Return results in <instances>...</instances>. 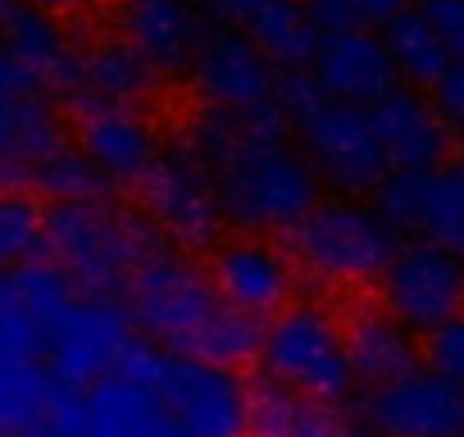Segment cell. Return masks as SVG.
<instances>
[{
	"label": "cell",
	"instance_id": "5",
	"mask_svg": "<svg viewBox=\"0 0 464 437\" xmlns=\"http://www.w3.org/2000/svg\"><path fill=\"white\" fill-rule=\"evenodd\" d=\"M141 191V214L155 224V233L173 247V251H209L227 218H223V200H218V178L214 169L182 141L160 146L150 173L137 182Z\"/></svg>",
	"mask_w": 464,
	"mask_h": 437
},
{
	"label": "cell",
	"instance_id": "25",
	"mask_svg": "<svg viewBox=\"0 0 464 437\" xmlns=\"http://www.w3.org/2000/svg\"><path fill=\"white\" fill-rule=\"evenodd\" d=\"M60 383L51 378L46 360H0V432H33L42 428Z\"/></svg>",
	"mask_w": 464,
	"mask_h": 437
},
{
	"label": "cell",
	"instance_id": "17",
	"mask_svg": "<svg viewBox=\"0 0 464 437\" xmlns=\"http://www.w3.org/2000/svg\"><path fill=\"white\" fill-rule=\"evenodd\" d=\"M378 141L392 160V169H437L446 164L450 151V123L437 114L432 96H423L419 87L396 83L387 96H378L369 105Z\"/></svg>",
	"mask_w": 464,
	"mask_h": 437
},
{
	"label": "cell",
	"instance_id": "20",
	"mask_svg": "<svg viewBox=\"0 0 464 437\" xmlns=\"http://www.w3.org/2000/svg\"><path fill=\"white\" fill-rule=\"evenodd\" d=\"M82 437H191L155 392L105 374L101 383L82 387Z\"/></svg>",
	"mask_w": 464,
	"mask_h": 437
},
{
	"label": "cell",
	"instance_id": "12",
	"mask_svg": "<svg viewBox=\"0 0 464 437\" xmlns=\"http://www.w3.org/2000/svg\"><path fill=\"white\" fill-rule=\"evenodd\" d=\"M360 419L382 437H464V387L423 364L405 378L364 387Z\"/></svg>",
	"mask_w": 464,
	"mask_h": 437
},
{
	"label": "cell",
	"instance_id": "38",
	"mask_svg": "<svg viewBox=\"0 0 464 437\" xmlns=\"http://www.w3.org/2000/svg\"><path fill=\"white\" fill-rule=\"evenodd\" d=\"M28 5H42V10H51V15H64V10L87 5V0H28Z\"/></svg>",
	"mask_w": 464,
	"mask_h": 437
},
{
	"label": "cell",
	"instance_id": "18",
	"mask_svg": "<svg viewBox=\"0 0 464 437\" xmlns=\"http://www.w3.org/2000/svg\"><path fill=\"white\" fill-rule=\"evenodd\" d=\"M342 328H346V351H351V369L360 387H378V383L423 369V342L382 301L351 306L342 315Z\"/></svg>",
	"mask_w": 464,
	"mask_h": 437
},
{
	"label": "cell",
	"instance_id": "24",
	"mask_svg": "<svg viewBox=\"0 0 464 437\" xmlns=\"http://www.w3.org/2000/svg\"><path fill=\"white\" fill-rule=\"evenodd\" d=\"M246 33L260 42V51L278 64V69H310V60H314V51H319V24L310 19V10H305V0H274L269 10H260L251 24H246Z\"/></svg>",
	"mask_w": 464,
	"mask_h": 437
},
{
	"label": "cell",
	"instance_id": "7",
	"mask_svg": "<svg viewBox=\"0 0 464 437\" xmlns=\"http://www.w3.org/2000/svg\"><path fill=\"white\" fill-rule=\"evenodd\" d=\"M155 396L191 437H251L256 387L232 364H209V360L169 351Z\"/></svg>",
	"mask_w": 464,
	"mask_h": 437
},
{
	"label": "cell",
	"instance_id": "11",
	"mask_svg": "<svg viewBox=\"0 0 464 437\" xmlns=\"http://www.w3.org/2000/svg\"><path fill=\"white\" fill-rule=\"evenodd\" d=\"M278 64L260 51V42L246 28H223V33H205L191 69H187V87L196 92L200 105L209 110H232V114H251L278 101Z\"/></svg>",
	"mask_w": 464,
	"mask_h": 437
},
{
	"label": "cell",
	"instance_id": "40",
	"mask_svg": "<svg viewBox=\"0 0 464 437\" xmlns=\"http://www.w3.org/2000/svg\"><path fill=\"white\" fill-rule=\"evenodd\" d=\"M342 437H382V432H373V428H369V423H364V428H346V432H342Z\"/></svg>",
	"mask_w": 464,
	"mask_h": 437
},
{
	"label": "cell",
	"instance_id": "35",
	"mask_svg": "<svg viewBox=\"0 0 464 437\" xmlns=\"http://www.w3.org/2000/svg\"><path fill=\"white\" fill-rule=\"evenodd\" d=\"M423 15H428L432 28L441 33L446 51L459 60V55H464V0H423Z\"/></svg>",
	"mask_w": 464,
	"mask_h": 437
},
{
	"label": "cell",
	"instance_id": "30",
	"mask_svg": "<svg viewBox=\"0 0 464 437\" xmlns=\"http://www.w3.org/2000/svg\"><path fill=\"white\" fill-rule=\"evenodd\" d=\"M410 0H305L319 33H346V28H373L382 33Z\"/></svg>",
	"mask_w": 464,
	"mask_h": 437
},
{
	"label": "cell",
	"instance_id": "27",
	"mask_svg": "<svg viewBox=\"0 0 464 437\" xmlns=\"http://www.w3.org/2000/svg\"><path fill=\"white\" fill-rule=\"evenodd\" d=\"M10 283H14V292H19V301H24V310L37 319V328L46 333L82 292H78V283L55 265V260H46V256H37V260H24V265H14L10 269Z\"/></svg>",
	"mask_w": 464,
	"mask_h": 437
},
{
	"label": "cell",
	"instance_id": "36",
	"mask_svg": "<svg viewBox=\"0 0 464 437\" xmlns=\"http://www.w3.org/2000/svg\"><path fill=\"white\" fill-rule=\"evenodd\" d=\"M274 0H214V15L223 19V24H232V28H246L260 10H269Z\"/></svg>",
	"mask_w": 464,
	"mask_h": 437
},
{
	"label": "cell",
	"instance_id": "16",
	"mask_svg": "<svg viewBox=\"0 0 464 437\" xmlns=\"http://www.w3.org/2000/svg\"><path fill=\"white\" fill-rule=\"evenodd\" d=\"M310 73L333 101H355V105H373L378 96H387L401 83L396 64L387 55V42L373 28L324 33L319 51L310 60Z\"/></svg>",
	"mask_w": 464,
	"mask_h": 437
},
{
	"label": "cell",
	"instance_id": "29",
	"mask_svg": "<svg viewBox=\"0 0 464 437\" xmlns=\"http://www.w3.org/2000/svg\"><path fill=\"white\" fill-rule=\"evenodd\" d=\"M37 191L46 200H78V196H105L110 182L96 173V164L78 151V141H64L37 173Z\"/></svg>",
	"mask_w": 464,
	"mask_h": 437
},
{
	"label": "cell",
	"instance_id": "2",
	"mask_svg": "<svg viewBox=\"0 0 464 437\" xmlns=\"http://www.w3.org/2000/svg\"><path fill=\"white\" fill-rule=\"evenodd\" d=\"M164 247L169 242L155 233L150 218L110 200V191L51 200L42 214V256L55 260L87 296L128 292L132 274Z\"/></svg>",
	"mask_w": 464,
	"mask_h": 437
},
{
	"label": "cell",
	"instance_id": "31",
	"mask_svg": "<svg viewBox=\"0 0 464 437\" xmlns=\"http://www.w3.org/2000/svg\"><path fill=\"white\" fill-rule=\"evenodd\" d=\"M0 360H42V328L24 310L10 274H0Z\"/></svg>",
	"mask_w": 464,
	"mask_h": 437
},
{
	"label": "cell",
	"instance_id": "8",
	"mask_svg": "<svg viewBox=\"0 0 464 437\" xmlns=\"http://www.w3.org/2000/svg\"><path fill=\"white\" fill-rule=\"evenodd\" d=\"M132 342V315L114 296H78L46 333H42V360L60 387H92L105 374H114L123 346Z\"/></svg>",
	"mask_w": 464,
	"mask_h": 437
},
{
	"label": "cell",
	"instance_id": "34",
	"mask_svg": "<svg viewBox=\"0 0 464 437\" xmlns=\"http://www.w3.org/2000/svg\"><path fill=\"white\" fill-rule=\"evenodd\" d=\"M428 92H432L437 114L450 123V132H455V128L464 132V55H459V60H450V69H446Z\"/></svg>",
	"mask_w": 464,
	"mask_h": 437
},
{
	"label": "cell",
	"instance_id": "4",
	"mask_svg": "<svg viewBox=\"0 0 464 437\" xmlns=\"http://www.w3.org/2000/svg\"><path fill=\"white\" fill-rule=\"evenodd\" d=\"M256 360L265 369V383L292 387L324 405H346L351 392L360 387L351 369L342 315H333L319 301H292L287 310L265 319Z\"/></svg>",
	"mask_w": 464,
	"mask_h": 437
},
{
	"label": "cell",
	"instance_id": "3",
	"mask_svg": "<svg viewBox=\"0 0 464 437\" xmlns=\"http://www.w3.org/2000/svg\"><path fill=\"white\" fill-rule=\"evenodd\" d=\"M296 269L328 292L378 287L401 251V228L364 196H328L287 233Z\"/></svg>",
	"mask_w": 464,
	"mask_h": 437
},
{
	"label": "cell",
	"instance_id": "21",
	"mask_svg": "<svg viewBox=\"0 0 464 437\" xmlns=\"http://www.w3.org/2000/svg\"><path fill=\"white\" fill-rule=\"evenodd\" d=\"M0 42L10 46V55L19 60V69L28 73V83L37 92H69L73 69H78V46L69 42V33L60 28V19L42 5H24L0 24Z\"/></svg>",
	"mask_w": 464,
	"mask_h": 437
},
{
	"label": "cell",
	"instance_id": "23",
	"mask_svg": "<svg viewBox=\"0 0 464 437\" xmlns=\"http://www.w3.org/2000/svg\"><path fill=\"white\" fill-rule=\"evenodd\" d=\"M387 55L396 64V78L405 87H432L446 69H450V51L441 42V33L432 28V19L423 15V5H405L387 28H382Z\"/></svg>",
	"mask_w": 464,
	"mask_h": 437
},
{
	"label": "cell",
	"instance_id": "15",
	"mask_svg": "<svg viewBox=\"0 0 464 437\" xmlns=\"http://www.w3.org/2000/svg\"><path fill=\"white\" fill-rule=\"evenodd\" d=\"M64 141V123L42 92H0V191H37L42 164Z\"/></svg>",
	"mask_w": 464,
	"mask_h": 437
},
{
	"label": "cell",
	"instance_id": "14",
	"mask_svg": "<svg viewBox=\"0 0 464 437\" xmlns=\"http://www.w3.org/2000/svg\"><path fill=\"white\" fill-rule=\"evenodd\" d=\"M73 141L110 187H137L150 173V164L164 146L155 137L150 119L141 110H128V105L78 110V137Z\"/></svg>",
	"mask_w": 464,
	"mask_h": 437
},
{
	"label": "cell",
	"instance_id": "22",
	"mask_svg": "<svg viewBox=\"0 0 464 437\" xmlns=\"http://www.w3.org/2000/svg\"><path fill=\"white\" fill-rule=\"evenodd\" d=\"M346 423L337 419V405L310 401L292 387L265 383L251 401V437H342Z\"/></svg>",
	"mask_w": 464,
	"mask_h": 437
},
{
	"label": "cell",
	"instance_id": "33",
	"mask_svg": "<svg viewBox=\"0 0 464 437\" xmlns=\"http://www.w3.org/2000/svg\"><path fill=\"white\" fill-rule=\"evenodd\" d=\"M423 364L464 387V310L437 324L432 333H423Z\"/></svg>",
	"mask_w": 464,
	"mask_h": 437
},
{
	"label": "cell",
	"instance_id": "19",
	"mask_svg": "<svg viewBox=\"0 0 464 437\" xmlns=\"http://www.w3.org/2000/svg\"><path fill=\"white\" fill-rule=\"evenodd\" d=\"M155 73L150 64L119 37H96L78 46V69L69 83V96L78 101V110H96V105H128L141 110V101L155 92Z\"/></svg>",
	"mask_w": 464,
	"mask_h": 437
},
{
	"label": "cell",
	"instance_id": "37",
	"mask_svg": "<svg viewBox=\"0 0 464 437\" xmlns=\"http://www.w3.org/2000/svg\"><path fill=\"white\" fill-rule=\"evenodd\" d=\"M0 92H37V87L28 83V73L19 69V60L10 55L5 42H0Z\"/></svg>",
	"mask_w": 464,
	"mask_h": 437
},
{
	"label": "cell",
	"instance_id": "28",
	"mask_svg": "<svg viewBox=\"0 0 464 437\" xmlns=\"http://www.w3.org/2000/svg\"><path fill=\"white\" fill-rule=\"evenodd\" d=\"M42 214L28 191H0V274L42 256Z\"/></svg>",
	"mask_w": 464,
	"mask_h": 437
},
{
	"label": "cell",
	"instance_id": "1",
	"mask_svg": "<svg viewBox=\"0 0 464 437\" xmlns=\"http://www.w3.org/2000/svg\"><path fill=\"white\" fill-rule=\"evenodd\" d=\"M128 315L155 346L173 355H196L209 364H251L260 355L265 324L232 310L209 269L196 265L187 251H155L128 283Z\"/></svg>",
	"mask_w": 464,
	"mask_h": 437
},
{
	"label": "cell",
	"instance_id": "39",
	"mask_svg": "<svg viewBox=\"0 0 464 437\" xmlns=\"http://www.w3.org/2000/svg\"><path fill=\"white\" fill-rule=\"evenodd\" d=\"M19 5H24V0H0V24H5V19H10Z\"/></svg>",
	"mask_w": 464,
	"mask_h": 437
},
{
	"label": "cell",
	"instance_id": "13",
	"mask_svg": "<svg viewBox=\"0 0 464 437\" xmlns=\"http://www.w3.org/2000/svg\"><path fill=\"white\" fill-rule=\"evenodd\" d=\"M114 33L150 64L155 78H187L200 42L205 19L196 0H114Z\"/></svg>",
	"mask_w": 464,
	"mask_h": 437
},
{
	"label": "cell",
	"instance_id": "26",
	"mask_svg": "<svg viewBox=\"0 0 464 437\" xmlns=\"http://www.w3.org/2000/svg\"><path fill=\"white\" fill-rule=\"evenodd\" d=\"M414 233L423 242H437V247L464 256V160L459 164L446 160V164L428 169V187H423Z\"/></svg>",
	"mask_w": 464,
	"mask_h": 437
},
{
	"label": "cell",
	"instance_id": "32",
	"mask_svg": "<svg viewBox=\"0 0 464 437\" xmlns=\"http://www.w3.org/2000/svg\"><path fill=\"white\" fill-rule=\"evenodd\" d=\"M423 187H428V169H387V178L373 187V205L392 218L401 233H414Z\"/></svg>",
	"mask_w": 464,
	"mask_h": 437
},
{
	"label": "cell",
	"instance_id": "41",
	"mask_svg": "<svg viewBox=\"0 0 464 437\" xmlns=\"http://www.w3.org/2000/svg\"><path fill=\"white\" fill-rule=\"evenodd\" d=\"M0 437H5V432H0Z\"/></svg>",
	"mask_w": 464,
	"mask_h": 437
},
{
	"label": "cell",
	"instance_id": "6",
	"mask_svg": "<svg viewBox=\"0 0 464 437\" xmlns=\"http://www.w3.org/2000/svg\"><path fill=\"white\" fill-rule=\"evenodd\" d=\"M292 128L301 137L305 160L314 164L319 182L333 187V196H373V187L392 169V160L378 141L369 105L324 96Z\"/></svg>",
	"mask_w": 464,
	"mask_h": 437
},
{
	"label": "cell",
	"instance_id": "10",
	"mask_svg": "<svg viewBox=\"0 0 464 437\" xmlns=\"http://www.w3.org/2000/svg\"><path fill=\"white\" fill-rule=\"evenodd\" d=\"M378 301L414 333H432L464 310V256L437 242H401L378 278Z\"/></svg>",
	"mask_w": 464,
	"mask_h": 437
},
{
	"label": "cell",
	"instance_id": "9",
	"mask_svg": "<svg viewBox=\"0 0 464 437\" xmlns=\"http://www.w3.org/2000/svg\"><path fill=\"white\" fill-rule=\"evenodd\" d=\"M218 296L242 310L251 319H274L278 310H287L296 301V283H301V269L292 260L287 247H278L274 238L265 233H232V238H218L209 247V260H205Z\"/></svg>",
	"mask_w": 464,
	"mask_h": 437
}]
</instances>
